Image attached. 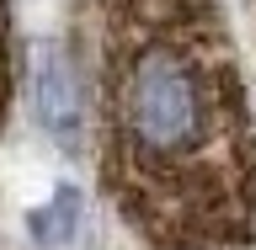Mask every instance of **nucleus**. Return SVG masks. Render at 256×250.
I'll list each match as a JSON object with an SVG mask.
<instances>
[{
  "instance_id": "obj_1",
  "label": "nucleus",
  "mask_w": 256,
  "mask_h": 250,
  "mask_svg": "<svg viewBox=\"0 0 256 250\" xmlns=\"http://www.w3.org/2000/svg\"><path fill=\"white\" fill-rule=\"evenodd\" d=\"M96 149L144 245H256V112L219 0H102Z\"/></svg>"
},
{
  "instance_id": "obj_2",
  "label": "nucleus",
  "mask_w": 256,
  "mask_h": 250,
  "mask_svg": "<svg viewBox=\"0 0 256 250\" xmlns=\"http://www.w3.org/2000/svg\"><path fill=\"white\" fill-rule=\"evenodd\" d=\"M32 112L48 128V139L59 149H80L86 139V91H80L75 59L59 43L32 48Z\"/></svg>"
},
{
  "instance_id": "obj_3",
  "label": "nucleus",
  "mask_w": 256,
  "mask_h": 250,
  "mask_svg": "<svg viewBox=\"0 0 256 250\" xmlns=\"http://www.w3.org/2000/svg\"><path fill=\"white\" fill-rule=\"evenodd\" d=\"M75 229H80V187H54V197L27 213V235L38 240L43 250L70 245Z\"/></svg>"
},
{
  "instance_id": "obj_4",
  "label": "nucleus",
  "mask_w": 256,
  "mask_h": 250,
  "mask_svg": "<svg viewBox=\"0 0 256 250\" xmlns=\"http://www.w3.org/2000/svg\"><path fill=\"white\" fill-rule=\"evenodd\" d=\"M11 91H16V27H11V0H0V128L11 112Z\"/></svg>"
}]
</instances>
